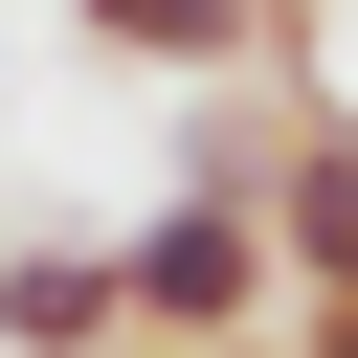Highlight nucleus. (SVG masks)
Instances as JSON below:
<instances>
[{"mask_svg": "<svg viewBox=\"0 0 358 358\" xmlns=\"http://www.w3.org/2000/svg\"><path fill=\"white\" fill-rule=\"evenodd\" d=\"M268 336H291V358H358V313H268Z\"/></svg>", "mask_w": 358, "mask_h": 358, "instance_id": "5", "label": "nucleus"}, {"mask_svg": "<svg viewBox=\"0 0 358 358\" xmlns=\"http://www.w3.org/2000/svg\"><path fill=\"white\" fill-rule=\"evenodd\" d=\"M0 358H134L112 246H22V224H0Z\"/></svg>", "mask_w": 358, "mask_h": 358, "instance_id": "3", "label": "nucleus"}, {"mask_svg": "<svg viewBox=\"0 0 358 358\" xmlns=\"http://www.w3.org/2000/svg\"><path fill=\"white\" fill-rule=\"evenodd\" d=\"M112 67H179V90H246L268 67V0H67Z\"/></svg>", "mask_w": 358, "mask_h": 358, "instance_id": "4", "label": "nucleus"}, {"mask_svg": "<svg viewBox=\"0 0 358 358\" xmlns=\"http://www.w3.org/2000/svg\"><path fill=\"white\" fill-rule=\"evenodd\" d=\"M224 358H291V336H224Z\"/></svg>", "mask_w": 358, "mask_h": 358, "instance_id": "6", "label": "nucleus"}, {"mask_svg": "<svg viewBox=\"0 0 358 358\" xmlns=\"http://www.w3.org/2000/svg\"><path fill=\"white\" fill-rule=\"evenodd\" d=\"M112 291H134V358H224V336L291 313V291H268V201H157V224H112Z\"/></svg>", "mask_w": 358, "mask_h": 358, "instance_id": "1", "label": "nucleus"}, {"mask_svg": "<svg viewBox=\"0 0 358 358\" xmlns=\"http://www.w3.org/2000/svg\"><path fill=\"white\" fill-rule=\"evenodd\" d=\"M268 291L358 313V112H291V157H268Z\"/></svg>", "mask_w": 358, "mask_h": 358, "instance_id": "2", "label": "nucleus"}]
</instances>
